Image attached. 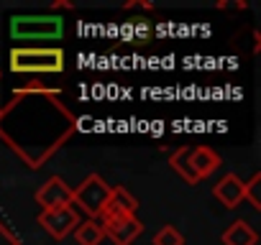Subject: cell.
Instances as JSON below:
<instances>
[{"label": "cell", "instance_id": "1", "mask_svg": "<svg viewBox=\"0 0 261 245\" xmlns=\"http://www.w3.org/2000/svg\"><path fill=\"white\" fill-rule=\"evenodd\" d=\"M77 133V115L59 89L29 84L0 107V143L26 169H41Z\"/></svg>", "mask_w": 261, "mask_h": 245}, {"label": "cell", "instance_id": "2", "mask_svg": "<svg viewBox=\"0 0 261 245\" xmlns=\"http://www.w3.org/2000/svg\"><path fill=\"white\" fill-rule=\"evenodd\" d=\"M13 74H59L64 72V51L57 46H16L11 54Z\"/></svg>", "mask_w": 261, "mask_h": 245}, {"label": "cell", "instance_id": "3", "mask_svg": "<svg viewBox=\"0 0 261 245\" xmlns=\"http://www.w3.org/2000/svg\"><path fill=\"white\" fill-rule=\"evenodd\" d=\"M108 194H110V184L100 174H87L77 184V189H72V204H77L90 220H100Z\"/></svg>", "mask_w": 261, "mask_h": 245}, {"label": "cell", "instance_id": "4", "mask_svg": "<svg viewBox=\"0 0 261 245\" xmlns=\"http://www.w3.org/2000/svg\"><path fill=\"white\" fill-rule=\"evenodd\" d=\"M64 23L59 16H13L11 18V36L13 39H59Z\"/></svg>", "mask_w": 261, "mask_h": 245}, {"label": "cell", "instance_id": "5", "mask_svg": "<svg viewBox=\"0 0 261 245\" xmlns=\"http://www.w3.org/2000/svg\"><path fill=\"white\" fill-rule=\"evenodd\" d=\"M36 222L54 240H64L69 232H74V227L80 225V217H77L74 204H69V207H59V209H41V215L36 217Z\"/></svg>", "mask_w": 261, "mask_h": 245}, {"label": "cell", "instance_id": "6", "mask_svg": "<svg viewBox=\"0 0 261 245\" xmlns=\"http://www.w3.org/2000/svg\"><path fill=\"white\" fill-rule=\"evenodd\" d=\"M36 204L41 209H59V207H69L72 204V187L62 179V176H49L34 194Z\"/></svg>", "mask_w": 261, "mask_h": 245}, {"label": "cell", "instance_id": "7", "mask_svg": "<svg viewBox=\"0 0 261 245\" xmlns=\"http://www.w3.org/2000/svg\"><path fill=\"white\" fill-rule=\"evenodd\" d=\"M105 237L113 245H130L134 240H139V235L144 232V222L134 215V217H113V220H100Z\"/></svg>", "mask_w": 261, "mask_h": 245}, {"label": "cell", "instance_id": "8", "mask_svg": "<svg viewBox=\"0 0 261 245\" xmlns=\"http://www.w3.org/2000/svg\"><path fill=\"white\" fill-rule=\"evenodd\" d=\"M139 212V199L130 194L125 187H110L108 202L102 207L100 220H113V217H134Z\"/></svg>", "mask_w": 261, "mask_h": 245}, {"label": "cell", "instance_id": "9", "mask_svg": "<svg viewBox=\"0 0 261 245\" xmlns=\"http://www.w3.org/2000/svg\"><path fill=\"white\" fill-rule=\"evenodd\" d=\"M213 197L225 209H236L243 202V181H241V176H236L233 171H228L218 184H213Z\"/></svg>", "mask_w": 261, "mask_h": 245}, {"label": "cell", "instance_id": "10", "mask_svg": "<svg viewBox=\"0 0 261 245\" xmlns=\"http://www.w3.org/2000/svg\"><path fill=\"white\" fill-rule=\"evenodd\" d=\"M190 164H192V171H195L197 181H205L220 169L223 159L210 146H195L192 154H190Z\"/></svg>", "mask_w": 261, "mask_h": 245}, {"label": "cell", "instance_id": "11", "mask_svg": "<svg viewBox=\"0 0 261 245\" xmlns=\"http://www.w3.org/2000/svg\"><path fill=\"white\" fill-rule=\"evenodd\" d=\"M220 240H223V245H256L258 235H256V230L246 220H236V222H230L225 227Z\"/></svg>", "mask_w": 261, "mask_h": 245}, {"label": "cell", "instance_id": "12", "mask_svg": "<svg viewBox=\"0 0 261 245\" xmlns=\"http://www.w3.org/2000/svg\"><path fill=\"white\" fill-rule=\"evenodd\" d=\"M190 154H192V146H182V148H177V151L169 156V169H172L185 184L195 187V184H200V181H197V176H195V171H192Z\"/></svg>", "mask_w": 261, "mask_h": 245}, {"label": "cell", "instance_id": "13", "mask_svg": "<svg viewBox=\"0 0 261 245\" xmlns=\"http://www.w3.org/2000/svg\"><path fill=\"white\" fill-rule=\"evenodd\" d=\"M74 237L77 245H100L105 240V230L100 220H85L74 227Z\"/></svg>", "mask_w": 261, "mask_h": 245}, {"label": "cell", "instance_id": "14", "mask_svg": "<svg viewBox=\"0 0 261 245\" xmlns=\"http://www.w3.org/2000/svg\"><path fill=\"white\" fill-rule=\"evenodd\" d=\"M258 189H261V174L256 171L248 181H243V202H248L256 212L261 209V197H258Z\"/></svg>", "mask_w": 261, "mask_h": 245}, {"label": "cell", "instance_id": "15", "mask_svg": "<svg viewBox=\"0 0 261 245\" xmlns=\"http://www.w3.org/2000/svg\"><path fill=\"white\" fill-rule=\"evenodd\" d=\"M151 242L154 245H185V235L174 225H164V227L156 230V235H154Z\"/></svg>", "mask_w": 261, "mask_h": 245}, {"label": "cell", "instance_id": "16", "mask_svg": "<svg viewBox=\"0 0 261 245\" xmlns=\"http://www.w3.org/2000/svg\"><path fill=\"white\" fill-rule=\"evenodd\" d=\"M0 245H21V240H18V235L0 220Z\"/></svg>", "mask_w": 261, "mask_h": 245}, {"label": "cell", "instance_id": "17", "mask_svg": "<svg viewBox=\"0 0 261 245\" xmlns=\"http://www.w3.org/2000/svg\"><path fill=\"white\" fill-rule=\"evenodd\" d=\"M72 8H74L72 3H51V6H49V11H54V13H57V11H72Z\"/></svg>", "mask_w": 261, "mask_h": 245}, {"label": "cell", "instance_id": "18", "mask_svg": "<svg viewBox=\"0 0 261 245\" xmlns=\"http://www.w3.org/2000/svg\"><path fill=\"white\" fill-rule=\"evenodd\" d=\"M215 8H241V11H243V8H246V3H218Z\"/></svg>", "mask_w": 261, "mask_h": 245}, {"label": "cell", "instance_id": "19", "mask_svg": "<svg viewBox=\"0 0 261 245\" xmlns=\"http://www.w3.org/2000/svg\"><path fill=\"white\" fill-rule=\"evenodd\" d=\"M0 77H3V74H0Z\"/></svg>", "mask_w": 261, "mask_h": 245}]
</instances>
